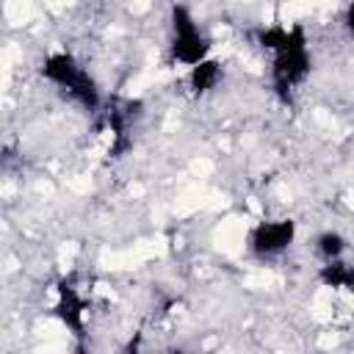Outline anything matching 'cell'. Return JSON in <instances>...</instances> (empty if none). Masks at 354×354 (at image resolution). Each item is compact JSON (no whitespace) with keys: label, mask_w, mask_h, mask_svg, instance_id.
<instances>
[{"label":"cell","mask_w":354,"mask_h":354,"mask_svg":"<svg viewBox=\"0 0 354 354\" xmlns=\"http://www.w3.org/2000/svg\"><path fill=\"white\" fill-rule=\"evenodd\" d=\"M41 75L50 77L53 83L64 86L80 105H86V108H97V102H100L97 86H94V80L75 64L72 55H66V53L50 55V58L44 61V66H41Z\"/></svg>","instance_id":"2"},{"label":"cell","mask_w":354,"mask_h":354,"mask_svg":"<svg viewBox=\"0 0 354 354\" xmlns=\"http://www.w3.org/2000/svg\"><path fill=\"white\" fill-rule=\"evenodd\" d=\"M263 47L274 50V86L279 97H288V91L310 72V58L304 47V33L299 28L285 30V28H271L260 33Z\"/></svg>","instance_id":"1"},{"label":"cell","mask_w":354,"mask_h":354,"mask_svg":"<svg viewBox=\"0 0 354 354\" xmlns=\"http://www.w3.org/2000/svg\"><path fill=\"white\" fill-rule=\"evenodd\" d=\"M171 22H174V44H171L174 58L183 61V64H191V66L199 64V61H205V55H207V41H205L202 33L196 30L191 14H188L183 6H177V8L171 11Z\"/></svg>","instance_id":"3"},{"label":"cell","mask_w":354,"mask_h":354,"mask_svg":"<svg viewBox=\"0 0 354 354\" xmlns=\"http://www.w3.org/2000/svg\"><path fill=\"white\" fill-rule=\"evenodd\" d=\"M218 61H199V64H194V69H191V86H194V91H207V88H213L216 86V80H218Z\"/></svg>","instance_id":"6"},{"label":"cell","mask_w":354,"mask_h":354,"mask_svg":"<svg viewBox=\"0 0 354 354\" xmlns=\"http://www.w3.org/2000/svg\"><path fill=\"white\" fill-rule=\"evenodd\" d=\"M321 279L329 282L332 288H346V285L354 282V274H351L346 266H340V263H329V266L321 271Z\"/></svg>","instance_id":"7"},{"label":"cell","mask_w":354,"mask_h":354,"mask_svg":"<svg viewBox=\"0 0 354 354\" xmlns=\"http://www.w3.org/2000/svg\"><path fill=\"white\" fill-rule=\"evenodd\" d=\"M55 313H58V318H61L69 329H75V332L80 335V329H83V301H80L77 290H75L69 282H61V285H58V304H55Z\"/></svg>","instance_id":"5"},{"label":"cell","mask_w":354,"mask_h":354,"mask_svg":"<svg viewBox=\"0 0 354 354\" xmlns=\"http://www.w3.org/2000/svg\"><path fill=\"white\" fill-rule=\"evenodd\" d=\"M293 221H271V224H260L252 235V249L257 254H274L282 252L290 241H293Z\"/></svg>","instance_id":"4"},{"label":"cell","mask_w":354,"mask_h":354,"mask_svg":"<svg viewBox=\"0 0 354 354\" xmlns=\"http://www.w3.org/2000/svg\"><path fill=\"white\" fill-rule=\"evenodd\" d=\"M346 22H348V30L354 33V3L348 6V14H346Z\"/></svg>","instance_id":"9"},{"label":"cell","mask_w":354,"mask_h":354,"mask_svg":"<svg viewBox=\"0 0 354 354\" xmlns=\"http://www.w3.org/2000/svg\"><path fill=\"white\" fill-rule=\"evenodd\" d=\"M321 254L326 257V260H332V257H337L340 252H343V238L340 235H332V232H326V235H321Z\"/></svg>","instance_id":"8"}]
</instances>
